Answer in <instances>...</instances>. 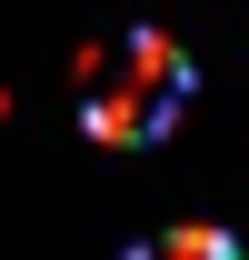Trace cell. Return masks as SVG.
<instances>
[{
  "label": "cell",
  "mask_w": 249,
  "mask_h": 260,
  "mask_svg": "<svg viewBox=\"0 0 249 260\" xmlns=\"http://www.w3.org/2000/svg\"><path fill=\"white\" fill-rule=\"evenodd\" d=\"M130 260H239V250H229V230H170V240H150Z\"/></svg>",
  "instance_id": "obj_2"
},
{
  "label": "cell",
  "mask_w": 249,
  "mask_h": 260,
  "mask_svg": "<svg viewBox=\"0 0 249 260\" xmlns=\"http://www.w3.org/2000/svg\"><path fill=\"white\" fill-rule=\"evenodd\" d=\"M189 90H199V70L170 30H120L80 60V130L110 150H140L189 110Z\"/></svg>",
  "instance_id": "obj_1"
}]
</instances>
